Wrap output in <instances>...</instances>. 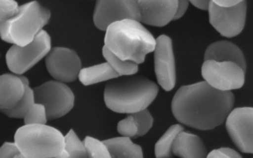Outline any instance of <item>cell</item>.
Here are the masks:
<instances>
[{
	"mask_svg": "<svg viewBox=\"0 0 253 158\" xmlns=\"http://www.w3.org/2000/svg\"><path fill=\"white\" fill-rule=\"evenodd\" d=\"M103 55L107 62L120 76H132L139 71V64L133 61L122 60L111 52L106 46L103 47Z\"/></svg>",
	"mask_w": 253,
	"mask_h": 158,
	"instance_id": "22",
	"label": "cell"
},
{
	"mask_svg": "<svg viewBox=\"0 0 253 158\" xmlns=\"http://www.w3.org/2000/svg\"><path fill=\"white\" fill-rule=\"evenodd\" d=\"M67 150L70 153L69 158H88L84 141H82L77 133L71 129L66 135Z\"/></svg>",
	"mask_w": 253,
	"mask_h": 158,
	"instance_id": "24",
	"label": "cell"
},
{
	"mask_svg": "<svg viewBox=\"0 0 253 158\" xmlns=\"http://www.w3.org/2000/svg\"><path fill=\"white\" fill-rule=\"evenodd\" d=\"M154 62L158 83L165 91H171L176 84V64L173 43L168 35L156 39Z\"/></svg>",
	"mask_w": 253,
	"mask_h": 158,
	"instance_id": "13",
	"label": "cell"
},
{
	"mask_svg": "<svg viewBox=\"0 0 253 158\" xmlns=\"http://www.w3.org/2000/svg\"><path fill=\"white\" fill-rule=\"evenodd\" d=\"M141 22L151 26L163 27L174 20L177 0H139Z\"/></svg>",
	"mask_w": 253,
	"mask_h": 158,
	"instance_id": "14",
	"label": "cell"
},
{
	"mask_svg": "<svg viewBox=\"0 0 253 158\" xmlns=\"http://www.w3.org/2000/svg\"><path fill=\"white\" fill-rule=\"evenodd\" d=\"M220 150L222 151L223 153H225L226 155H228L230 158H242V156L235 150H233L232 148H228V147H222L220 148Z\"/></svg>",
	"mask_w": 253,
	"mask_h": 158,
	"instance_id": "33",
	"label": "cell"
},
{
	"mask_svg": "<svg viewBox=\"0 0 253 158\" xmlns=\"http://www.w3.org/2000/svg\"><path fill=\"white\" fill-rule=\"evenodd\" d=\"M215 2V4H217L220 7L223 8H229V7H233L238 5L241 1L239 0H213Z\"/></svg>",
	"mask_w": 253,
	"mask_h": 158,
	"instance_id": "30",
	"label": "cell"
},
{
	"mask_svg": "<svg viewBox=\"0 0 253 158\" xmlns=\"http://www.w3.org/2000/svg\"><path fill=\"white\" fill-rule=\"evenodd\" d=\"M93 23L102 31L115 22L131 19L141 22V14L136 0H99L93 9Z\"/></svg>",
	"mask_w": 253,
	"mask_h": 158,
	"instance_id": "9",
	"label": "cell"
},
{
	"mask_svg": "<svg viewBox=\"0 0 253 158\" xmlns=\"http://www.w3.org/2000/svg\"><path fill=\"white\" fill-rule=\"evenodd\" d=\"M215 60L219 62H233L244 70L246 69V61L242 50L234 43L221 40L210 44L204 54V61Z\"/></svg>",
	"mask_w": 253,
	"mask_h": 158,
	"instance_id": "16",
	"label": "cell"
},
{
	"mask_svg": "<svg viewBox=\"0 0 253 158\" xmlns=\"http://www.w3.org/2000/svg\"><path fill=\"white\" fill-rule=\"evenodd\" d=\"M173 154L180 158H207L208 152L201 138L195 134L182 131L176 137Z\"/></svg>",
	"mask_w": 253,
	"mask_h": 158,
	"instance_id": "17",
	"label": "cell"
},
{
	"mask_svg": "<svg viewBox=\"0 0 253 158\" xmlns=\"http://www.w3.org/2000/svg\"><path fill=\"white\" fill-rule=\"evenodd\" d=\"M188 5H189V1H187V0H179V1H178V7H177V11H176L174 20L180 19L185 14V12L188 9Z\"/></svg>",
	"mask_w": 253,
	"mask_h": 158,
	"instance_id": "29",
	"label": "cell"
},
{
	"mask_svg": "<svg viewBox=\"0 0 253 158\" xmlns=\"http://www.w3.org/2000/svg\"><path fill=\"white\" fill-rule=\"evenodd\" d=\"M14 143L24 158H69L66 136L49 125H23L14 134Z\"/></svg>",
	"mask_w": 253,
	"mask_h": 158,
	"instance_id": "4",
	"label": "cell"
},
{
	"mask_svg": "<svg viewBox=\"0 0 253 158\" xmlns=\"http://www.w3.org/2000/svg\"><path fill=\"white\" fill-rule=\"evenodd\" d=\"M25 85L20 76L5 73L0 76V108H14L23 98Z\"/></svg>",
	"mask_w": 253,
	"mask_h": 158,
	"instance_id": "15",
	"label": "cell"
},
{
	"mask_svg": "<svg viewBox=\"0 0 253 158\" xmlns=\"http://www.w3.org/2000/svg\"><path fill=\"white\" fill-rule=\"evenodd\" d=\"M234 94L220 91L207 82L181 86L172 100V113L183 125L211 130L224 123L233 110Z\"/></svg>",
	"mask_w": 253,
	"mask_h": 158,
	"instance_id": "1",
	"label": "cell"
},
{
	"mask_svg": "<svg viewBox=\"0 0 253 158\" xmlns=\"http://www.w3.org/2000/svg\"><path fill=\"white\" fill-rule=\"evenodd\" d=\"M34 92L36 102L44 105L48 120L65 116L75 105V94L66 83L47 81L34 88Z\"/></svg>",
	"mask_w": 253,
	"mask_h": 158,
	"instance_id": "7",
	"label": "cell"
},
{
	"mask_svg": "<svg viewBox=\"0 0 253 158\" xmlns=\"http://www.w3.org/2000/svg\"><path fill=\"white\" fill-rule=\"evenodd\" d=\"M24 85H25V93L23 98L20 100V102L12 109H7V110H1L2 113H4L6 116L10 118H15V119H21L24 118L26 113L29 111V109L34 106L36 102L35 98V92L34 89H31L29 86V81L28 78L25 76H20Z\"/></svg>",
	"mask_w": 253,
	"mask_h": 158,
	"instance_id": "21",
	"label": "cell"
},
{
	"mask_svg": "<svg viewBox=\"0 0 253 158\" xmlns=\"http://www.w3.org/2000/svg\"><path fill=\"white\" fill-rule=\"evenodd\" d=\"M105 46L122 60L142 64L146 55L155 51L156 38L140 21L126 19L108 27Z\"/></svg>",
	"mask_w": 253,
	"mask_h": 158,
	"instance_id": "3",
	"label": "cell"
},
{
	"mask_svg": "<svg viewBox=\"0 0 253 158\" xmlns=\"http://www.w3.org/2000/svg\"><path fill=\"white\" fill-rule=\"evenodd\" d=\"M113 158H144L143 149L128 137H115L104 140Z\"/></svg>",
	"mask_w": 253,
	"mask_h": 158,
	"instance_id": "18",
	"label": "cell"
},
{
	"mask_svg": "<svg viewBox=\"0 0 253 158\" xmlns=\"http://www.w3.org/2000/svg\"><path fill=\"white\" fill-rule=\"evenodd\" d=\"M49 19L50 11L41 2L25 3L12 19L0 22V36L12 45L26 46L42 32Z\"/></svg>",
	"mask_w": 253,
	"mask_h": 158,
	"instance_id": "5",
	"label": "cell"
},
{
	"mask_svg": "<svg viewBox=\"0 0 253 158\" xmlns=\"http://www.w3.org/2000/svg\"><path fill=\"white\" fill-rule=\"evenodd\" d=\"M208 11L210 24L222 36L230 38L242 32L246 21V1H241L233 7L223 8L211 0Z\"/></svg>",
	"mask_w": 253,
	"mask_h": 158,
	"instance_id": "11",
	"label": "cell"
},
{
	"mask_svg": "<svg viewBox=\"0 0 253 158\" xmlns=\"http://www.w3.org/2000/svg\"><path fill=\"white\" fill-rule=\"evenodd\" d=\"M119 77L120 75L113 69L108 62L83 68L79 75L80 81L85 86L108 81L111 79H117Z\"/></svg>",
	"mask_w": 253,
	"mask_h": 158,
	"instance_id": "19",
	"label": "cell"
},
{
	"mask_svg": "<svg viewBox=\"0 0 253 158\" xmlns=\"http://www.w3.org/2000/svg\"><path fill=\"white\" fill-rule=\"evenodd\" d=\"M17 2L14 0H1L0 1V22L12 19L19 11Z\"/></svg>",
	"mask_w": 253,
	"mask_h": 158,
	"instance_id": "28",
	"label": "cell"
},
{
	"mask_svg": "<svg viewBox=\"0 0 253 158\" xmlns=\"http://www.w3.org/2000/svg\"><path fill=\"white\" fill-rule=\"evenodd\" d=\"M201 73L205 82L220 91L239 89L245 82V70L233 62L206 60Z\"/></svg>",
	"mask_w": 253,
	"mask_h": 158,
	"instance_id": "8",
	"label": "cell"
},
{
	"mask_svg": "<svg viewBox=\"0 0 253 158\" xmlns=\"http://www.w3.org/2000/svg\"><path fill=\"white\" fill-rule=\"evenodd\" d=\"M88 158H113L112 154L104 141L86 136L84 140Z\"/></svg>",
	"mask_w": 253,
	"mask_h": 158,
	"instance_id": "23",
	"label": "cell"
},
{
	"mask_svg": "<svg viewBox=\"0 0 253 158\" xmlns=\"http://www.w3.org/2000/svg\"><path fill=\"white\" fill-rule=\"evenodd\" d=\"M252 158H253V157H252Z\"/></svg>",
	"mask_w": 253,
	"mask_h": 158,
	"instance_id": "34",
	"label": "cell"
},
{
	"mask_svg": "<svg viewBox=\"0 0 253 158\" xmlns=\"http://www.w3.org/2000/svg\"><path fill=\"white\" fill-rule=\"evenodd\" d=\"M225 126L235 146L244 153L253 154V107L233 109Z\"/></svg>",
	"mask_w": 253,
	"mask_h": 158,
	"instance_id": "12",
	"label": "cell"
},
{
	"mask_svg": "<svg viewBox=\"0 0 253 158\" xmlns=\"http://www.w3.org/2000/svg\"><path fill=\"white\" fill-rule=\"evenodd\" d=\"M207 158H230V157L225 153H223L219 148V149H214L210 153H208Z\"/></svg>",
	"mask_w": 253,
	"mask_h": 158,
	"instance_id": "32",
	"label": "cell"
},
{
	"mask_svg": "<svg viewBox=\"0 0 253 158\" xmlns=\"http://www.w3.org/2000/svg\"><path fill=\"white\" fill-rule=\"evenodd\" d=\"M133 118L138 127V137L146 135L153 126V116L149 110H143L137 113H133Z\"/></svg>",
	"mask_w": 253,
	"mask_h": 158,
	"instance_id": "26",
	"label": "cell"
},
{
	"mask_svg": "<svg viewBox=\"0 0 253 158\" xmlns=\"http://www.w3.org/2000/svg\"><path fill=\"white\" fill-rule=\"evenodd\" d=\"M190 2L201 10H209L210 1H208V0H192V1Z\"/></svg>",
	"mask_w": 253,
	"mask_h": 158,
	"instance_id": "31",
	"label": "cell"
},
{
	"mask_svg": "<svg viewBox=\"0 0 253 158\" xmlns=\"http://www.w3.org/2000/svg\"><path fill=\"white\" fill-rule=\"evenodd\" d=\"M51 39L45 30L26 46L12 45L6 53V64L8 69L17 75H22L46 57L51 50Z\"/></svg>",
	"mask_w": 253,
	"mask_h": 158,
	"instance_id": "6",
	"label": "cell"
},
{
	"mask_svg": "<svg viewBox=\"0 0 253 158\" xmlns=\"http://www.w3.org/2000/svg\"><path fill=\"white\" fill-rule=\"evenodd\" d=\"M45 65L52 78L62 83L77 80L83 69L78 53L73 49L62 46L51 48L45 57Z\"/></svg>",
	"mask_w": 253,
	"mask_h": 158,
	"instance_id": "10",
	"label": "cell"
},
{
	"mask_svg": "<svg viewBox=\"0 0 253 158\" xmlns=\"http://www.w3.org/2000/svg\"><path fill=\"white\" fill-rule=\"evenodd\" d=\"M159 87L144 76H126L109 82L104 91L106 106L117 113L146 110L156 99Z\"/></svg>",
	"mask_w": 253,
	"mask_h": 158,
	"instance_id": "2",
	"label": "cell"
},
{
	"mask_svg": "<svg viewBox=\"0 0 253 158\" xmlns=\"http://www.w3.org/2000/svg\"><path fill=\"white\" fill-rule=\"evenodd\" d=\"M184 131V127L181 124H174L167 129L162 137L157 141L155 145L156 158H171L173 155V144L180 132Z\"/></svg>",
	"mask_w": 253,
	"mask_h": 158,
	"instance_id": "20",
	"label": "cell"
},
{
	"mask_svg": "<svg viewBox=\"0 0 253 158\" xmlns=\"http://www.w3.org/2000/svg\"><path fill=\"white\" fill-rule=\"evenodd\" d=\"M117 129H118V132L123 137H128V138L138 137V127L132 114H129L125 119L121 120L118 123Z\"/></svg>",
	"mask_w": 253,
	"mask_h": 158,
	"instance_id": "27",
	"label": "cell"
},
{
	"mask_svg": "<svg viewBox=\"0 0 253 158\" xmlns=\"http://www.w3.org/2000/svg\"><path fill=\"white\" fill-rule=\"evenodd\" d=\"M25 125H33L40 124L45 125L47 122V114L44 105L41 103H35L34 106L29 109L23 118Z\"/></svg>",
	"mask_w": 253,
	"mask_h": 158,
	"instance_id": "25",
	"label": "cell"
}]
</instances>
